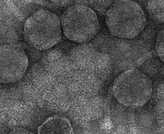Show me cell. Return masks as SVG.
I'll use <instances>...</instances> for the list:
<instances>
[{"label":"cell","instance_id":"5b68a950","mask_svg":"<svg viewBox=\"0 0 164 134\" xmlns=\"http://www.w3.org/2000/svg\"><path fill=\"white\" fill-rule=\"evenodd\" d=\"M28 58L21 46L0 45V83H14L23 77Z\"/></svg>","mask_w":164,"mask_h":134},{"label":"cell","instance_id":"9c48e42d","mask_svg":"<svg viewBox=\"0 0 164 134\" xmlns=\"http://www.w3.org/2000/svg\"><path fill=\"white\" fill-rule=\"evenodd\" d=\"M8 134H34V133L25 128H17L12 130V131L10 132Z\"/></svg>","mask_w":164,"mask_h":134},{"label":"cell","instance_id":"6da1fadb","mask_svg":"<svg viewBox=\"0 0 164 134\" xmlns=\"http://www.w3.org/2000/svg\"><path fill=\"white\" fill-rule=\"evenodd\" d=\"M110 33L123 39H132L143 32L147 24L144 10L133 1H113L105 13Z\"/></svg>","mask_w":164,"mask_h":134},{"label":"cell","instance_id":"7a4b0ae2","mask_svg":"<svg viewBox=\"0 0 164 134\" xmlns=\"http://www.w3.org/2000/svg\"><path fill=\"white\" fill-rule=\"evenodd\" d=\"M153 83L151 79L137 69H129L116 76L112 92L122 105L137 109L145 105L152 96Z\"/></svg>","mask_w":164,"mask_h":134},{"label":"cell","instance_id":"8992f818","mask_svg":"<svg viewBox=\"0 0 164 134\" xmlns=\"http://www.w3.org/2000/svg\"><path fill=\"white\" fill-rule=\"evenodd\" d=\"M37 134H74V130L67 118L54 116L47 118L39 126Z\"/></svg>","mask_w":164,"mask_h":134},{"label":"cell","instance_id":"52a82bcc","mask_svg":"<svg viewBox=\"0 0 164 134\" xmlns=\"http://www.w3.org/2000/svg\"><path fill=\"white\" fill-rule=\"evenodd\" d=\"M155 49L157 53L158 56L163 62V30L162 29L158 32L157 36H156V43H155Z\"/></svg>","mask_w":164,"mask_h":134},{"label":"cell","instance_id":"3957f363","mask_svg":"<svg viewBox=\"0 0 164 134\" xmlns=\"http://www.w3.org/2000/svg\"><path fill=\"white\" fill-rule=\"evenodd\" d=\"M23 36L31 47L39 51H46L62 39L60 18L49 10H37L25 22Z\"/></svg>","mask_w":164,"mask_h":134},{"label":"cell","instance_id":"ba28073f","mask_svg":"<svg viewBox=\"0 0 164 134\" xmlns=\"http://www.w3.org/2000/svg\"><path fill=\"white\" fill-rule=\"evenodd\" d=\"M113 1H92L90 2L92 5H94L93 7L95 8V9L98 10L99 12L101 13L106 12V10L104 8H103V7H106V8H109L110 6L111 5Z\"/></svg>","mask_w":164,"mask_h":134},{"label":"cell","instance_id":"277c9868","mask_svg":"<svg viewBox=\"0 0 164 134\" xmlns=\"http://www.w3.org/2000/svg\"><path fill=\"white\" fill-rule=\"evenodd\" d=\"M60 21L64 35L76 43L91 41L100 29L96 12L84 5L74 4L69 7L64 11Z\"/></svg>","mask_w":164,"mask_h":134}]
</instances>
